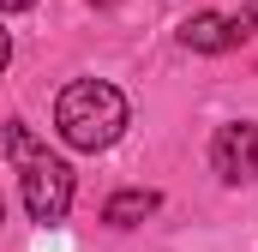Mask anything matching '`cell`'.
<instances>
[{
    "mask_svg": "<svg viewBox=\"0 0 258 252\" xmlns=\"http://www.w3.org/2000/svg\"><path fill=\"white\" fill-rule=\"evenodd\" d=\"M0 144H6V162H12V174H18V192H24L30 222H42V228L60 222L66 210H72V168H66L24 120L0 126Z\"/></svg>",
    "mask_w": 258,
    "mask_h": 252,
    "instance_id": "obj_1",
    "label": "cell"
},
{
    "mask_svg": "<svg viewBox=\"0 0 258 252\" xmlns=\"http://www.w3.org/2000/svg\"><path fill=\"white\" fill-rule=\"evenodd\" d=\"M54 126L72 150H108L120 132H126V96L108 84V78H78L66 84L60 102H54Z\"/></svg>",
    "mask_w": 258,
    "mask_h": 252,
    "instance_id": "obj_2",
    "label": "cell"
},
{
    "mask_svg": "<svg viewBox=\"0 0 258 252\" xmlns=\"http://www.w3.org/2000/svg\"><path fill=\"white\" fill-rule=\"evenodd\" d=\"M210 168L228 186H252L258 180V120H228L210 138Z\"/></svg>",
    "mask_w": 258,
    "mask_h": 252,
    "instance_id": "obj_3",
    "label": "cell"
},
{
    "mask_svg": "<svg viewBox=\"0 0 258 252\" xmlns=\"http://www.w3.org/2000/svg\"><path fill=\"white\" fill-rule=\"evenodd\" d=\"M258 30V18L252 12H192L186 24H180V42L192 48V54H228V48H240L246 36Z\"/></svg>",
    "mask_w": 258,
    "mask_h": 252,
    "instance_id": "obj_4",
    "label": "cell"
},
{
    "mask_svg": "<svg viewBox=\"0 0 258 252\" xmlns=\"http://www.w3.org/2000/svg\"><path fill=\"white\" fill-rule=\"evenodd\" d=\"M162 204V192H150V186H126V192H114L108 204H102V222L108 228H138L150 210Z\"/></svg>",
    "mask_w": 258,
    "mask_h": 252,
    "instance_id": "obj_5",
    "label": "cell"
},
{
    "mask_svg": "<svg viewBox=\"0 0 258 252\" xmlns=\"http://www.w3.org/2000/svg\"><path fill=\"white\" fill-rule=\"evenodd\" d=\"M6 60H12V36L0 30V72H6Z\"/></svg>",
    "mask_w": 258,
    "mask_h": 252,
    "instance_id": "obj_6",
    "label": "cell"
},
{
    "mask_svg": "<svg viewBox=\"0 0 258 252\" xmlns=\"http://www.w3.org/2000/svg\"><path fill=\"white\" fill-rule=\"evenodd\" d=\"M24 6H36V0H0V12H24Z\"/></svg>",
    "mask_w": 258,
    "mask_h": 252,
    "instance_id": "obj_7",
    "label": "cell"
},
{
    "mask_svg": "<svg viewBox=\"0 0 258 252\" xmlns=\"http://www.w3.org/2000/svg\"><path fill=\"white\" fill-rule=\"evenodd\" d=\"M0 222H6V198H0Z\"/></svg>",
    "mask_w": 258,
    "mask_h": 252,
    "instance_id": "obj_8",
    "label": "cell"
},
{
    "mask_svg": "<svg viewBox=\"0 0 258 252\" xmlns=\"http://www.w3.org/2000/svg\"><path fill=\"white\" fill-rule=\"evenodd\" d=\"M246 12H252V18H258V0H252V6H246Z\"/></svg>",
    "mask_w": 258,
    "mask_h": 252,
    "instance_id": "obj_9",
    "label": "cell"
}]
</instances>
